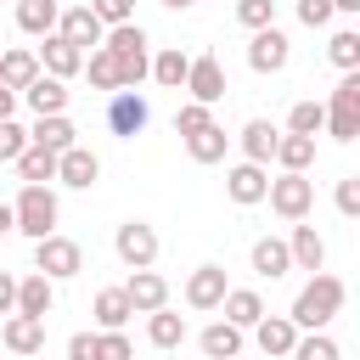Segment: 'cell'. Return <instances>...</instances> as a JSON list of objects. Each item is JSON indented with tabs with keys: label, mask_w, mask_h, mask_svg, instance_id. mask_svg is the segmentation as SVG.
Wrapping results in <instances>:
<instances>
[{
	"label": "cell",
	"mask_w": 360,
	"mask_h": 360,
	"mask_svg": "<svg viewBox=\"0 0 360 360\" xmlns=\"http://www.w3.org/2000/svg\"><path fill=\"white\" fill-rule=\"evenodd\" d=\"M270 208H276L287 225L309 219V208H315V180H309V174H276V180H270Z\"/></svg>",
	"instance_id": "obj_5"
},
{
	"label": "cell",
	"mask_w": 360,
	"mask_h": 360,
	"mask_svg": "<svg viewBox=\"0 0 360 360\" xmlns=\"http://www.w3.org/2000/svg\"><path fill=\"white\" fill-rule=\"evenodd\" d=\"M124 292H129L135 315H158V309H169V281H163L158 270H129Z\"/></svg>",
	"instance_id": "obj_15"
},
{
	"label": "cell",
	"mask_w": 360,
	"mask_h": 360,
	"mask_svg": "<svg viewBox=\"0 0 360 360\" xmlns=\"http://www.w3.org/2000/svg\"><path fill=\"white\" fill-rule=\"evenodd\" d=\"M11 107H17V90H6V84H0V118H11Z\"/></svg>",
	"instance_id": "obj_50"
},
{
	"label": "cell",
	"mask_w": 360,
	"mask_h": 360,
	"mask_svg": "<svg viewBox=\"0 0 360 360\" xmlns=\"http://www.w3.org/2000/svg\"><path fill=\"white\" fill-rule=\"evenodd\" d=\"M225 146H231V135H225L219 124H208L202 135H191V141H186L191 163H219V158H225Z\"/></svg>",
	"instance_id": "obj_36"
},
{
	"label": "cell",
	"mask_w": 360,
	"mask_h": 360,
	"mask_svg": "<svg viewBox=\"0 0 360 360\" xmlns=\"http://www.w3.org/2000/svg\"><path fill=\"white\" fill-rule=\"evenodd\" d=\"M332 202H338V214L360 219V174H343V180H338V191H332Z\"/></svg>",
	"instance_id": "obj_43"
},
{
	"label": "cell",
	"mask_w": 360,
	"mask_h": 360,
	"mask_svg": "<svg viewBox=\"0 0 360 360\" xmlns=\"http://www.w3.org/2000/svg\"><path fill=\"white\" fill-rule=\"evenodd\" d=\"M146 343H152V349H180V343H186V315H174V309L146 315Z\"/></svg>",
	"instance_id": "obj_31"
},
{
	"label": "cell",
	"mask_w": 360,
	"mask_h": 360,
	"mask_svg": "<svg viewBox=\"0 0 360 360\" xmlns=\"http://www.w3.org/2000/svg\"><path fill=\"white\" fill-rule=\"evenodd\" d=\"M129 315H135V304H129L124 287H101V292H96V326H101V332H124Z\"/></svg>",
	"instance_id": "obj_28"
},
{
	"label": "cell",
	"mask_w": 360,
	"mask_h": 360,
	"mask_svg": "<svg viewBox=\"0 0 360 360\" xmlns=\"http://www.w3.org/2000/svg\"><path fill=\"white\" fill-rule=\"evenodd\" d=\"M17 287H22V276L0 270V315H17Z\"/></svg>",
	"instance_id": "obj_48"
},
{
	"label": "cell",
	"mask_w": 360,
	"mask_h": 360,
	"mask_svg": "<svg viewBox=\"0 0 360 360\" xmlns=\"http://www.w3.org/2000/svg\"><path fill=\"white\" fill-rule=\"evenodd\" d=\"M90 11H96L107 28H124V22H135V0H90Z\"/></svg>",
	"instance_id": "obj_42"
},
{
	"label": "cell",
	"mask_w": 360,
	"mask_h": 360,
	"mask_svg": "<svg viewBox=\"0 0 360 360\" xmlns=\"http://www.w3.org/2000/svg\"><path fill=\"white\" fill-rule=\"evenodd\" d=\"M107 51L118 56V73H124V90H135L141 79H152V39L141 22H124V28H107Z\"/></svg>",
	"instance_id": "obj_2"
},
{
	"label": "cell",
	"mask_w": 360,
	"mask_h": 360,
	"mask_svg": "<svg viewBox=\"0 0 360 360\" xmlns=\"http://www.w3.org/2000/svg\"><path fill=\"white\" fill-rule=\"evenodd\" d=\"M11 208H17V231H22L28 242H45V236H56L62 202H56V191H51V186H22Z\"/></svg>",
	"instance_id": "obj_3"
},
{
	"label": "cell",
	"mask_w": 360,
	"mask_h": 360,
	"mask_svg": "<svg viewBox=\"0 0 360 360\" xmlns=\"http://www.w3.org/2000/svg\"><path fill=\"white\" fill-rule=\"evenodd\" d=\"M225 191H231V202H242V208L270 202V174H264L259 163H236V169H225Z\"/></svg>",
	"instance_id": "obj_14"
},
{
	"label": "cell",
	"mask_w": 360,
	"mask_h": 360,
	"mask_svg": "<svg viewBox=\"0 0 360 360\" xmlns=\"http://www.w3.org/2000/svg\"><path fill=\"white\" fill-rule=\"evenodd\" d=\"M146 118H152L146 96H135V90H118V96H107V129H112V135L135 141V135L146 129Z\"/></svg>",
	"instance_id": "obj_9"
},
{
	"label": "cell",
	"mask_w": 360,
	"mask_h": 360,
	"mask_svg": "<svg viewBox=\"0 0 360 360\" xmlns=\"http://www.w3.org/2000/svg\"><path fill=\"white\" fill-rule=\"evenodd\" d=\"M56 180H62V186H73V191H90V186L101 180V158H96L90 146H73V152H62Z\"/></svg>",
	"instance_id": "obj_19"
},
{
	"label": "cell",
	"mask_w": 360,
	"mask_h": 360,
	"mask_svg": "<svg viewBox=\"0 0 360 360\" xmlns=\"http://www.w3.org/2000/svg\"><path fill=\"white\" fill-rule=\"evenodd\" d=\"M34 270L51 281H73L84 270V248L73 236H45V242H34Z\"/></svg>",
	"instance_id": "obj_4"
},
{
	"label": "cell",
	"mask_w": 360,
	"mask_h": 360,
	"mask_svg": "<svg viewBox=\"0 0 360 360\" xmlns=\"http://www.w3.org/2000/svg\"><path fill=\"white\" fill-rule=\"evenodd\" d=\"M298 326H292V315H264L259 326H253V343L270 354V360H292V349H298Z\"/></svg>",
	"instance_id": "obj_12"
},
{
	"label": "cell",
	"mask_w": 360,
	"mask_h": 360,
	"mask_svg": "<svg viewBox=\"0 0 360 360\" xmlns=\"http://www.w3.org/2000/svg\"><path fill=\"white\" fill-rule=\"evenodd\" d=\"M326 135H332V141H354V135H360V112L326 96Z\"/></svg>",
	"instance_id": "obj_37"
},
{
	"label": "cell",
	"mask_w": 360,
	"mask_h": 360,
	"mask_svg": "<svg viewBox=\"0 0 360 360\" xmlns=\"http://www.w3.org/2000/svg\"><path fill=\"white\" fill-rule=\"evenodd\" d=\"M152 79H158L163 90H186V79H191V56H186L180 45H163V51L152 56Z\"/></svg>",
	"instance_id": "obj_27"
},
{
	"label": "cell",
	"mask_w": 360,
	"mask_h": 360,
	"mask_svg": "<svg viewBox=\"0 0 360 360\" xmlns=\"http://www.w3.org/2000/svg\"><path fill=\"white\" fill-rule=\"evenodd\" d=\"M11 231H17V208H11V202H0V236H11Z\"/></svg>",
	"instance_id": "obj_49"
},
{
	"label": "cell",
	"mask_w": 360,
	"mask_h": 360,
	"mask_svg": "<svg viewBox=\"0 0 360 360\" xmlns=\"http://www.w3.org/2000/svg\"><path fill=\"white\" fill-rule=\"evenodd\" d=\"M343 298H349V287H343L338 276H326V270H321V276H309V281L298 287V298H292V309H287V315H292V326H298V332H326V326L338 321Z\"/></svg>",
	"instance_id": "obj_1"
},
{
	"label": "cell",
	"mask_w": 360,
	"mask_h": 360,
	"mask_svg": "<svg viewBox=\"0 0 360 360\" xmlns=\"http://www.w3.org/2000/svg\"><path fill=\"white\" fill-rule=\"evenodd\" d=\"M292 62V39L281 34V28H259L253 39H248V68L253 73H281Z\"/></svg>",
	"instance_id": "obj_8"
},
{
	"label": "cell",
	"mask_w": 360,
	"mask_h": 360,
	"mask_svg": "<svg viewBox=\"0 0 360 360\" xmlns=\"http://www.w3.org/2000/svg\"><path fill=\"white\" fill-rule=\"evenodd\" d=\"M326 62H332L338 73H354V68H360V34H354V28H338V34L326 39Z\"/></svg>",
	"instance_id": "obj_35"
},
{
	"label": "cell",
	"mask_w": 360,
	"mask_h": 360,
	"mask_svg": "<svg viewBox=\"0 0 360 360\" xmlns=\"http://www.w3.org/2000/svg\"><path fill=\"white\" fill-rule=\"evenodd\" d=\"M332 101H343V107H354V112H360V68L338 79V90H332Z\"/></svg>",
	"instance_id": "obj_47"
},
{
	"label": "cell",
	"mask_w": 360,
	"mask_h": 360,
	"mask_svg": "<svg viewBox=\"0 0 360 360\" xmlns=\"http://www.w3.org/2000/svg\"><path fill=\"white\" fill-rule=\"evenodd\" d=\"M354 34H360V17H354Z\"/></svg>",
	"instance_id": "obj_54"
},
{
	"label": "cell",
	"mask_w": 360,
	"mask_h": 360,
	"mask_svg": "<svg viewBox=\"0 0 360 360\" xmlns=\"http://www.w3.org/2000/svg\"><path fill=\"white\" fill-rule=\"evenodd\" d=\"M84 73H90V90H107V96H118V90H124V73H118V56H112L107 45L84 56Z\"/></svg>",
	"instance_id": "obj_30"
},
{
	"label": "cell",
	"mask_w": 360,
	"mask_h": 360,
	"mask_svg": "<svg viewBox=\"0 0 360 360\" xmlns=\"http://www.w3.org/2000/svg\"><path fill=\"white\" fill-rule=\"evenodd\" d=\"M68 360H101V332H73L68 338Z\"/></svg>",
	"instance_id": "obj_45"
},
{
	"label": "cell",
	"mask_w": 360,
	"mask_h": 360,
	"mask_svg": "<svg viewBox=\"0 0 360 360\" xmlns=\"http://www.w3.org/2000/svg\"><path fill=\"white\" fill-rule=\"evenodd\" d=\"M22 101L34 107V118H56V112H68V84L51 79V73H39V79L22 90Z\"/></svg>",
	"instance_id": "obj_24"
},
{
	"label": "cell",
	"mask_w": 360,
	"mask_h": 360,
	"mask_svg": "<svg viewBox=\"0 0 360 360\" xmlns=\"http://www.w3.org/2000/svg\"><path fill=\"white\" fill-rule=\"evenodd\" d=\"M248 264H253V276L281 281V276L292 270V248H287V236H259V242H253V253H248Z\"/></svg>",
	"instance_id": "obj_17"
},
{
	"label": "cell",
	"mask_w": 360,
	"mask_h": 360,
	"mask_svg": "<svg viewBox=\"0 0 360 360\" xmlns=\"http://www.w3.org/2000/svg\"><path fill=\"white\" fill-rule=\"evenodd\" d=\"M28 135H34V146H45V152H56V158L79 146V129H73V118H68V112H56V118H34V129H28Z\"/></svg>",
	"instance_id": "obj_25"
},
{
	"label": "cell",
	"mask_w": 360,
	"mask_h": 360,
	"mask_svg": "<svg viewBox=\"0 0 360 360\" xmlns=\"http://www.w3.org/2000/svg\"><path fill=\"white\" fill-rule=\"evenodd\" d=\"M225 292H231L225 264H197V270L186 276V304H191V309H219Z\"/></svg>",
	"instance_id": "obj_10"
},
{
	"label": "cell",
	"mask_w": 360,
	"mask_h": 360,
	"mask_svg": "<svg viewBox=\"0 0 360 360\" xmlns=\"http://www.w3.org/2000/svg\"><path fill=\"white\" fill-rule=\"evenodd\" d=\"M0 343H6L11 354H39V349H45V321H34V315H6Z\"/></svg>",
	"instance_id": "obj_23"
},
{
	"label": "cell",
	"mask_w": 360,
	"mask_h": 360,
	"mask_svg": "<svg viewBox=\"0 0 360 360\" xmlns=\"http://www.w3.org/2000/svg\"><path fill=\"white\" fill-rule=\"evenodd\" d=\"M197 343H202V354H208V360H236V354H242V326H231V321L219 315L214 326H202V338H197Z\"/></svg>",
	"instance_id": "obj_29"
},
{
	"label": "cell",
	"mask_w": 360,
	"mask_h": 360,
	"mask_svg": "<svg viewBox=\"0 0 360 360\" xmlns=\"http://www.w3.org/2000/svg\"><path fill=\"white\" fill-rule=\"evenodd\" d=\"M56 152H45V146H28L22 158H17V174H22V186H51L56 180Z\"/></svg>",
	"instance_id": "obj_33"
},
{
	"label": "cell",
	"mask_w": 360,
	"mask_h": 360,
	"mask_svg": "<svg viewBox=\"0 0 360 360\" xmlns=\"http://www.w3.org/2000/svg\"><path fill=\"white\" fill-rule=\"evenodd\" d=\"M56 34H62V39H73L84 56L107 45V22L90 11V0H84V6H62V28H56Z\"/></svg>",
	"instance_id": "obj_7"
},
{
	"label": "cell",
	"mask_w": 360,
	"mask_h": 360,
	"mask_svg": "<svg viewBox=\"0 0 360 360\" xmlns=\"http://www.w3.org/2000/svg\"><path fill=\"white\" fill-rule=\"evenodd\" d=\"M28 146H34V135H28L17 118H0V163H17Z\"/></svg>",
	"instance_id": "obj_39"
},
{
	"label": "cell",
	"mask_w": 360,
	"mask_h": 360,
	"mask_svg": "<svg viewBox=\"0 0 360 360\" xmlns=\"http://www.w3.org/2000/svg\"><path fill=\"white\" fill-rule=\"evenodd\" d=\"M332 17H338L332 0H298V22H304V28H326Z\"/></svg>",
	"instance_id": "obj_44"
},
{
	"label": "cell",
	"mask_w": 360,
	"mask_h": 360,
	"mask_svg": "<svg viewBox=\"0 0 360 360\" xmlns=\"http://www.w3.org/2000/svg\"><path fill=\"white\" fill-rule=\"evenodd\" d=\"M219 309H225V321H231V326H242V332H253V326L264 321V298H259L253 287H231Z\"/></svg>",
	"instance_id": "obj_26"
},
{
	"label": "cell",
	"mask_w": 360,
	"mask_h": 360,
	"mask_svg": "<svg viewBox=\"0 0 360 360\" xmlns=\"http://www.w3.org/2000/svg\"><path fill=\"white\" fill-rule=\"evenodd\" d=\"M287 248H292V270H309V276L326 270V242H321L315 225H292L287 231Z\"/></svg>",
	"instance_id": "obj_20"
},
{
	"label": "cell",
	"mask_w": 360,
	"mask_h": 360,
	"mask_svg": "<svg viewBox=\"0 0 360 360\" xmlns=\"http://www.w3.org/2000/svg\"><path fill=\"white\" fill-rule=\"evenodd\" d=\"M332 6H338L343 17H360V0H332Z\"/></svg>",
	"instance_id": "obj_51"
},
{
	"label": "cell",
	"mask_w": 360,
	"mask_h": 360,
	"mask_svg": "<svg viewBox=\"0 0 360 360\" xmlns=\"http://www.w3.org/2000/svg\"><path fill=\"white\" fill-rule=\"evenodd\" d=\"M39 68L51 73V79H73V73H84V51L73 45V39H62V34H51L45 45H39Z\"/></svg>",
	"instance_id": "obj_16"
},
{
	"label": "cell",
	"mask_w": 360,
	"mask_h": 360,
	"mask_svg": "<svg viewBox=\"0 0 360 360\" xmlns=\"http://www.w3.org/2000/svg\"><path fill=\"white\" fill-rule=\"evenodd\" d=\"M17 28L34 39H51L62 28V0H17Z\"/></svg>",
	"instance_id": "obj_21"
},
{
	"label": "cell",
	"mask_w": 360,
	"mask_h": 360,
	"mask_svg": "<svg viewBox=\"0 0 360 360\" xmlns=\"http://www.w3.org/2000/svg\"><path fill=\"white\" fill-rule=\"evenodd\" d=\"M101 360H135V343L124 332H101Z\"/></svg>",
	"instance_id": "obj_46"
},
{
	"label": "cell",
	"mask_w": 360,
	"mask_h": 360,
	"mask_svg": "<svg viewBox=\"0 0 360 360\" xmlns=\"http://www.w3.org/2000/svg\"><path fill=\"white\" fill-rule=\"evenodd\" d=\"M292 360H338V343L326 332H304L298 349H292Z\"/></svg>",
	"instance_id": "obj_41"
},
{
	"label": "cell",
	"mask_w": 360,
	"mask_h": 360,
	"mask_svg": "<svg viewBox=\"0 0 360 360\" xmlns=\"http://www.w3.org/2000/svg\"><path fill=\"white\" fill-rule=\"evenodd\" d=\"M0 56H6V39H0Z\"/></svg>",
	"instance_id": "obj_53"
},
{
	"label": "cell",
	"mask_w": 360,
	"mask_h": 360,
	"mask_svg": "<svg viewBox=\"0 0 360 360\" xmlns=\"http://www.w3.org/2000/svg\"><path fill=\"white\" fill-rule=\"evenodd\" d=\"M236 141H242V163H259V169H264V163H276V146H281V129H276L270 118H248Z\"/></svg>",
	"instance_id": "obj_13"
},
{
	"label": "cell",
	"mask_w": 360,
	"mask_h": 360,
	"mask_svg": "<svg viewBox=\"0 0 360 360\" xmlns=\"http://www.w3.org/2000/svg\"><path fill=\"white\" fill-rule=\"evenodd\" d=\"M276 163H281V174H304L315 163V135H281Z\"/></svg>",
	"instance_id": "obj_32"
},
{
	"label": "cell",
	"mask_w": 360,
	"mask_h": 360,
	"mask_svg": "<svg viewBox=\"0 0 360 360\" xmlns=\"http://www.w3.org/2000/svg\"><path fill=\"white\" fill-rule=\"evenodd\" d=\"M51 304H56V281H51V276H39V270H28V276H22V287H17V315L45 321V315H51Z\"/></svg>",
	"instance_id": "obj_22"
},
{
	"label": "cell",
	"mask_w": 360,
	"mask_h": 360,
	"mask_svg": "<svg viewBox=\"0 0 360 360\" xmlns=\"http://www.w3.org/2000/svg\"><path fill=\"white\" fill-rule=\"evenodd\" d=\"M186 90H191V101H202V107L225 101V68H219V56H214V51L191 56V79H186Z\"/></svg>",
	"instance_id": "obj_11"
},
{
	"label": "cell",
	"mask_w": 360,
	"mask_h": 360,
	"mask_svg": "<svg viewBox=\"0 0 360 360\" xmlns=\"http://www.w3.org/2000/svg\"><path fill=\"white\" fill-rule=\"evenodd\" d=\"M39 73H45V68H39V51H28V45H6V56H0V84H6V90L22 96Z\"/></svg>",
	"instance_id": "obj_18"
},
{
	"label": "cell",
	"mask_w": 360,
	"mask_h": 360,
	"mask_svg": "<svg viewBox=\"0 0 360 360\" xmlns=\"http://www.w3.org/2000/svg\"><path fill=\"white\" fill-rule=\"evenodd\" d=\"M236 22H242L248 34L276 28V0H236Z\"/></svg>",
	"instance_id": "obj_38"
},
{
	"label": "cell",
	"mask_w": 360,
	"mask_h": 360,
	"mask_svg": "<svg viewBox=\"0 0 360 360\" xmlns=\"http://www.w3.org/2000/svg\"><path fill=\"white\" fill-rule=\"evenodd\" d=\"M163 6H169V11H186V6H197V0H163Z\"/></svg>",
	"instance_id": "obj_52"
},
{
	"label": "cell",
	"mask_w": 360,
	"mask_h": 360,
	"mask_svg": "<svg viewBox=\"0 0 360 360\" xmlns=\"http://www.w3.org/2000/svg\"><path fill=\"white\" fill-rule=\"evenodd\" d=\"M112 248H118V259H124L129 270H152V259H158V231H152L146 219H124L118 236H112Z\"/></svg>",
	"instance_id": "obj_6"
},
{
	"label": "cell",
	"mask_w": 360,
	"mask_h": 360,
	"mask_svg": "<svg viewBox=\"0 0 360 360\" xmlns=\"http://www.w3.org/2000/svg\"><path fill=\"white\" fill-rule=\"evenodd\" d=\"M208 124H214V112H208L202 101H186V107L174 112V135H186V141H191V135H202Z\"/></svg>",
	"instance_id": "obj_40"
},
{
	"label": "cell",
	"mask_w": 360,
	"mask_h": 360,
	"mask_svg": "<svg viewBox=\"0 0 360 360\" xmlns=\"http://www.w3.org/2000/svg\"><path fill=\"white\" fill-rule=\"evenodd\" d=\"M287 135H326V101H292Z\"/></svg>",
	"instance_id": "obj_34"
}]
</instances>
